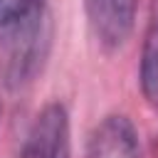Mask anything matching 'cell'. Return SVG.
<instances>
[{
    "label": "cell",
    "instance_id": "6da1fadb",
    "mask_svg": "<svg viewBox=\"0 0 158 158\" xmlns=\"http://www.w3.org/2000/svg\"><path fill=\"white\" fill-rule=\"evenodd\" d=\"M54 22L47 0L30 7L0 27V84L10 91L27 86L44 67L52 49Z\"/></svg>",
    "mask_w": 158,
    "mask_h": 158
},
{
    "label": "cell",
    "instance_id": "3957f363",
    "mask_svg": "<svg viewBox=\"0 0 158 158\" xmlns=\"http://www.w3.org/2000/svg\"><path fill=\"white\" fill-rule=\"evenodd\" d=\"M86 158H141L138 133L131 118L121 114L101 118L89 133Z\"/></svg>",
    "mask_w": 158,
    "mask_h": 158
},
{
    "label": "cell",
    "instance_id": "5b68a950",
    "mask_svg": "<svg viewBox=\"0 0 158 158\" xmlns=\"http://www.w3.org/2000/svg\"><path fill=\"white\" fill-rule=\"evenodd\" d=\"M141 91L146 101L158 109V0L151 5L141 44Z\"/></svg>",
    "mask_w": 158,
    "mask_h": 158
},
{
    "label": "cell",
    "instance_id": "8992f818",
    "mask_svg": "<svg viewBox=\"0 0 158 158\" xmlns=\"http://www.w3.org/2000/svg\"><path fill=\"white\" fill-rule=\"evenodd\" d=\"M30 2L32 0H0V27H5L10 20L22 15L30 7Z\"/></svg>",
    "mask_w": 158,
    "mask_h": 158
},
{
    "label": "cell",
    "instance_id": "277c9868",
    "mask_svg": "<svg viewBox=\"0 0 158 158\" xmlns=\"http://www.w3.org/2000/svg\"><path fill=\"white\" fill-rule=\"evenodd\" d=\"M86 15L99 44L116 49L133 30L136 0H86Z\"/></svg>",
    "mask_w": 158,
    "mask_h": 158
},
{
    "label": "cell",
    "instance_id": "7a4b0ae2",
    "mask_svg": "<svg viewBox=\"0 0 158 158\" xmlns=\"http://www.w3.org/2000/svg\"><path fill=\"white\" fill-rule=\"evenodd\" d=\"M72 156V131L69 114L64 104H47L32 121L20 158H69Z\"/></svg>",
    "mask_w": 158,
    "mask_h": 158
}]
</instances>
